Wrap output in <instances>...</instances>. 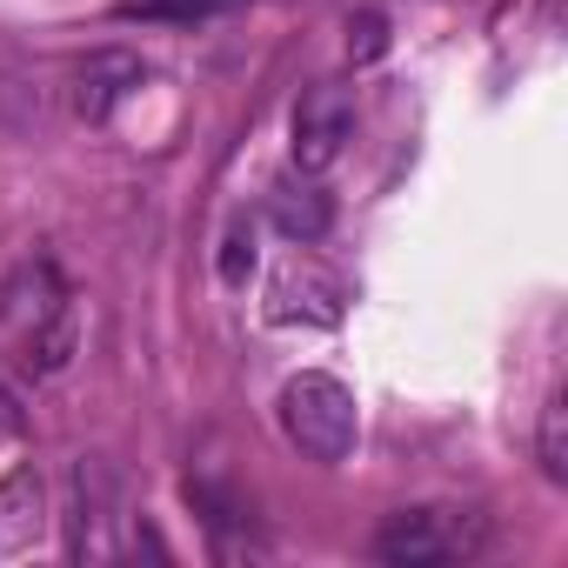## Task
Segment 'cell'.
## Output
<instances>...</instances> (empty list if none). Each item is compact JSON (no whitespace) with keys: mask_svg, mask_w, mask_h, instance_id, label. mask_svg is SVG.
Masks as SVG:
<instances>
[{"mask_svg":"<svg viewBox=\"0 0 568 568\" xmlns=\"http://www.w3.org/2000/svg\"><path fill=\"white\" fill-rule=\"evenodd\" d=\"M274 422L288 435V448H302L308 462H348L355 455V435H362V415H355V395L335 382V375H295L274 402Z\"/></svg>","mask_w":568,"mask_h":568,"instance_id":"obj_1","label":"cell"},{"mask_svg":"<svg viewBox=\"0 0 568 568\" xmlns=\"http://www.w3.org/2000/svg\"><path fill=\"white\" fill-rule=\"evenodd\" d=\"M475 548H481V521L455 508H402L375 528V561H395V568H435Z\"/></svg>","mask_w":568,"mask_h":568,"instance_id":"obj_2","label":"cell"},{"mask_svg":"<svg viewBox=\"0 0 568 568\" xmlns=\"http://www.w3.org/2000/svg\"><path fill=\"white\" fill-rule=\"evenodd\" d=\"M288 141H295V168L302 174H328L342 161V148L355 141V94L342 81H322L295 101V121H288Z\"/></svg>","mask_w":568,"mask_h":568,"instance_id":"obj_3","label":"cell"},{"mask_svg":"<svg viewBox=\"0 0 568 568\" xmlns=\"http://www.w3.org/2000/svg\"><path fill=\"white\" fill-rule=\"evenodd\" d=\"M342 308H348V288L308 254H295L267 281V322L274 328H335Z\"/></svg>","mask_w":568,"mask_h":568,"instance_id":"obj_4","label":"cell"},{"mask_svg":"<svg viewBox=\"0 0 568 568\" xmlns=\"http://www.w3.org/2000/svg\"><path fill=\"white\" fill-rule=\"evenodd\" d=\"M114 521H121V481L101 455H81L74 468V508H68V548L74 561H108L121 541H114Z\"/></svg>","mask_w":568,"mask_h":568,"instance_id":"obj_5","label":"cell"},{"mask_svg":"<svg viewBox=\"0 0 568 568\" xmlns=\"http://www.w3.org/2000/svg\"><path fill=\"white\" fill-rule=\"evenodd\" d=\"M267 221L288 234L295 247H315L328 227H335V194L322 187V174H281L274 187H267Z\"/></svg>","mask_w":568,"mask_h":568,"instance_id":"obj_6","label":"cell"},{"mask_svg":"<svg viewBox=\"0 0 568 568\" xmlns=\"http://www.w3.org/2000/svg\"><path fill=\"white\" fill-rule=\"evenodd\" d=\"M141 81H148V68H141L128 48H101V54H88V68L74 74V114H81L88 128H101Z\"/></svg>","mask_w":568,"mask_h":568,"instance_id":"obj_7","label":"cell"},{"mask_svg":"<svg viewBox=\"0 0 568 568\" xmlns=\"http://www.w3.org/2000/svg\"><path fill=\"white\" fill-rule=\"evenodd\" d=\"M48 528V481L34 475V462L0 475V548H34V535Z\"/></svg>","mask_w":568,"mask_h":568,"instance_id":"obj_8","label":"cell"},{"mask_svg":"<svg viewBox=\"0 0 568 568\" xmlns=\"http://www.w3.org/2000/svg\"><path fill=\"white\" fill-rule=\"evenodd\" d=\"M14 348H21L28 375H61V368L74 362V348H81V315H74V302H61L54 315H41Z\"/></svg>","mask_w":568,"mask_h":568,"instance_id":"obj_9","label":"cell"},{"mask_svg":"<svg viewBox=\"0 0 568 568\" xmlns=\"http://www.w3.org/2000/svg\"><path fill=\"white\" fill-rule=\"evenodd\" d=\"M541 475L548 481H568V402L561 395L541 408Z\"/></svg>","mask_w":568,"mask_h":568,"instance_id":"obj_10","label":"cell"},{"mask_svg":"<svg viewBox=\"0 0 568 568\" xmlns=\"http://www.w3.org/2000/svg\"><path fill=\"white\" fill-rule=\"evenodd\" d=\"M227 8H241V0H134L128 21H207Z\"/></svg>","mask_w":568,"mask_h":568,"instance_id":"obj_11","label":"cell"},{"mask_svg":"<svg viewBox=\"0 0 568 568\" xmlns=\"http://www.w3.org/2000/svg\"><path fill=\"white\" fill-rule=\"evenodd\" d=\"M247 274H254V221L241 214L227 227V241H221V281L227 288H247Z\"/></svg>","mask_w":568,"mask_h":568,"instance_id":"obj_12","label":"cell"},{"mask_svg":"<svg viewBox=\"0 0 568 568\" xmlns=\"http://www.w3.org/2000/svg\"><path fill=\"white\" fill-rule=\"evenodd\" d=\"M388 54V21L382 14H355L348 21V61H382Z\"/></svg>","mask_w":568,"mask_h":568,"instance_id":"obj_13","label":"cell"},{"mask_svg":"<svg viewBox=\"0 0 568 568\" xmlns=\"http://www.w3.org/2000/svg\"><path fill=\"white\" fill-rule=\"evenodd\" d=\"M14 428H21V415H14V402H8V395H0V435H14Z\"/></svg>","mask_w":568,"mask_h":568,"instance_id":"obj_14","label":"cell"}]
</instances>
